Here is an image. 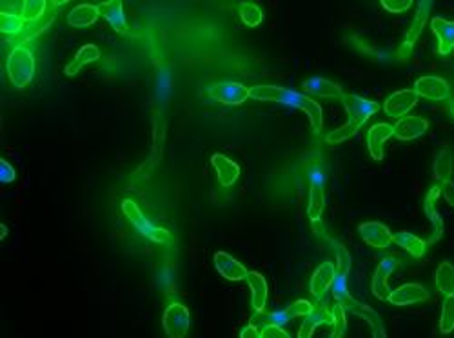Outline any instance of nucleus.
I'll list each match as a JSON object with an SVG mask.
<instances>
[{
	"mask_svg": "<svg viewBox=\"0 0 454 338\" xmlns=\"http://www.w3.org/2000/svg\"><path fill=\"white\" fill-rule=\"evenodd\" d=\"M249 96L255 99V101L276 102V104L287 105L291 110H302L303 113L309 117L312 129H314L317 133L322 129V108L318 105V102H314L312 99H309V96L302 95L299 91L285 90V87L280 86H253L251 90H249Z\"/></svg>",
	"mask_w": 454,
	"mask_h": 338,
	"instance_id": "obj_1",
	"label": "nucleus"
},
{
	"mask_svg": "<svg viewBox=\"0 0 454 338\" xmlns=\"http://www.w3.org/2000/svg\"><path fill=\"white\" fill-rule=\"evenodd\" d=\"M342 104L347 111V122L346 126H342L336 131L329 133L326 137L327 144H340L347 138L355 137L358 133V129L365 124V120L373 117L376 111L380 110V104L374 101H367L358 95H344Z\"/></svg>",
	"mask_w": 454,
	"mask_h": 338,
	"instance_id": "obj_2",
	"label": "nucleus"
},
{
	"mask_svg": "<svg viewBox=\"0 0 454 338\" xmlns=\"http://www.w3.org/2000/svg\"><path fill=\"white\" fill-rule=\"evenodd\" d=\"M6 71L15 87H26L33 81L35 75V57L24 46H15L6 60Z\"/></svg>",
	"mask_w": 454,
	"mask_h": 338,
	"instance_id": "obj_3",
	"label": "nucleus"
},
{
	"mask_svg": "<svg viewBox=\"0 0 454 338\" xmlns=\"http://www.w3.org/2000/svg\"><path fill=\"white\" fill-rule=\"evenodd\" d=\"M122 211L124 214L128 217V220L131 222V226L137 229L138 233L142 235L147 240H153L156 244H169L171 242V233L167 229L158 228L144 217V213L140 211L137 204L133 201H124L122 202Z\"/></svg>",
	"mask_w": 454,
	"mask_h": 338,
	"instance_id": "obj_4",
	"label": "nucleus"
},
{
	"mask_svg": "<svg viewBox=\"0 0 454 338\" xmlns=\"http://www.w3.org/2000/svg\"><path fill=\"white\" fill-rule=\"evenodd\" d=\"M190 310L184 304L175 302V304L167 305V310L164 311V316H162V326H164L167 338H184L187 329H190Z\"/></svg>",
	"mask_w": 454,
	"mask_h": 338,
	"instance_id": "obj_5",
	"label": "nucleus"
},
{
	"mask_svg": "<svg viewBox=\"0 0 454 338\" xmlns=\"http://www.w3.org/2000/svg\"><path fill=\"white\" fill-rule=\"evenodd\" d=\"M323 187H326V175L320 169H311L309 173V204H308V214L311 222H318L323 213V205H326V195H323Z\"/></svg>",
	"mask_w": 454,
	"mask_h": 338,
	"instance_id": "obj_6",
	"label": "nucleus"
},
{
	"mask_svg": "<svg viewBox=\"0 0 454 338\" xmlns=\"http://www.w3.org/2000/svg\"><path fill=\"white\" fill-rule=\"evenodd\" d=\"M208 95L227 105H240L249 99V90L240 82H218L208 90Z\"/></svg>",
	"mask_w": 454,
	"mask_h": 338,
	"instance_id": "obj_7",
	"label": "nucleus"
},
{
	"mask_svg": "<svg viewBox=\"0 0 454 338\" xmlns=\"http://www.w3.org/2000/svg\"><path fill=\"white\" fill-rule=\"evenodd\" d=\"M430 4H432V2H426V0L418 2V11L417 15H414V19H412L411 28L407 31V37L405 40H403V44L400 46V49H398V58H400V60H407V58L411 57L412 46L417 44L418 37H420V33L423 31V26H426L427 15H429L430 11Z\"/></svg>",
	"mask_w": 454,
	"mask_h": 338,
	"instance_id": "obj_8",
	"label": "nucleus"
},
{
	"mask_svg": "<svg viewBox=\"0 0 454 338\" xmlns=\"http://www.w3.org/2000/svg\"><path fill=\"white\" fill-rule=\"evenodd\" d=\"M418 96L420 95H418L414 90L396 91V93L389 96L387 101L383 102V111H385V115L391 117V119H400V117L409 113V111L417 105Z\"/></svg>",
	"mask_w": 454,
	"mask_h": 338,
	"instance_id": "obj_9",
	"label": "nucleus"
},
{
	"mask_svg": "<svg viewBox=\"0 0 454 338\" xmlns=\"http://www.w3.org/2000/svg\"><path fill=\"white\" fill-rule=\"evenodd\" d=\"M398 264H400V260H398L396 257H391V255H389V257L382 258V262L378 264L376 271H374L373 295L376 296V298H380V301H387L389 295H391L387 278H389V275H391V273L396 269Z\"/></svg>",
	"mask_w": 454,
	"mask_h": 338,
	"instance_id": "obj_10",
	"label": "nucleus"
},
{
	"mask_svg": "<svg viewBox=\"0 0 454 338\" xmlns=\"http://www.w3.org/2000/svg\"><path fill=\"white\" fill-rule=\"evenodd\" d=\"M414 91L418 95L426 96L429 101H445L451 95L449 84L440 76H420L414 84Z\"/></svg>",
	"mask_w": 454,
	"mask_h": 338,
	"instance_id": "obj_11",
	"label": "nucleus"
},
{
	"mask_svg": "<svg viewBox=\"0 0 454 338\" xmlns=\"http://www.w3.org/2000/svg\"><path fill=\"white\" fill-rule=\"evenodd\" d=\"M358 231L360 237L364 238V242L376 249L387 248L389 244L393 242V233L389 231L387 226L380 224V222H364V224H360Z\"/></svg>",
	"mask_w": 454,
	"mask_h": 338,
	"instance_id": "obj_12",
	"label": "nucleus"
},
{
	"mask_svg": "<svg viewBox=\"0 0 454 338\" xmlns=\"http://www.w3.org/2000/svg\"><path fill=\"white\" fill-rule=\"evenodd\" d=\"M215 267H217V271L220 273L224 278L231 282L244 280L247 273H249L246 269V266H242L237 258H233L231 255H227L226 251H218L217 255H215Z\"/></svg>",
	"mask_w": 454,
	"mask_h": 338,
	"instance_id": "obj_13",
	"label": "nucleus"
},
{
	"mask_svg": "<svg viewBox=\"0 0 454 338\" xmlns=\"http://www.w3.org/2000/svg\"><path fill=\"white\" fill-rule=\"evenodd\" d=\"M429 298V293L420 284H403L402 287L391 291L387 301L393 305H411Z\"/></svg>",
	"mask_w": 454,
	"mask_h": 338,
	"instance_id": "obj_14",
	"label": "nucleus"
},
{
	"mask_svg": "<svg viewBox=\"0 0 454 338\" xmlns=\"http://www.w3.org/2000/svg\"><path fill=\"white\" fill-rule=\"evenodd\" d=\"M302 87L303 91H308L309 95L322 96V99H344V95H346L338 84L327 81L323 76H312V78L303 82Z\"/></svg>",
	"mask_w": 454,
	"mask_h": 338,
	"instance_id": "obj_15",
	"label": "nucleus"
},
{
	"mask_svg": "<svg viewBox=\"0 0 454 338\" xmlns=\"http://www.w3.org/2000/svg\"><path fill=\"white\" fill-rule=\"evenodd\" d=\"M394 128V137L400 138V140H412V138H418L426 133L427 128H429V122L421 117H403L396 122Z\"/></svg>",
	"mask_w": 454,
	"mask_h": 338,
	"instance_id": "obj_16",
	"label": "nucleus"
},
{
	"mask_svg": "<svg viewBox=\"0 0 454 338\" xmlns=\"http://www.w3.org/2000/svg\"><path fill=\"white\" fill-rule=\"evenodd\" d=\"M336 276V266L331 262H323L322 266H318V269L312 273L311 284H309V289H311V295H314L317 298H322L327 293V289L333 286V280Z\"/></svg>",
	"mask_w": 454,
	"mask_h": 338,
	"instance_id": "obj_17",
	"label": "nucleus"
},
{
	"mask_svg": "<svg viewBox=\"0 0 454 338\" xmlns=\"http://www.w3.org/2000/svg\"><path fill=\"white\" fill-rule=\"evenodd\" d=\"M394 137V128L389 124H374L367 133V151L374 160L383 158V142Z\"/></svg>",
	"mask_w": 454,
	"mask_h": 338,
	"instance_id": "obj_18",
	"label": "nucleus"
},
{
	"mask_svg": "<svg viewBox=\"0 0 454 338\" xmlns=\"http://www.w3.org/2000/svg\"><path fill=\"white\" fill-rule=\"evenodd\" d=\"M100 15L104 17L106 22H108L115 31L126 35L128 33V22H126V15H124V6L120 0H109V2H104V4H99Z\"/></svg>",
	"mask_w": 454,
	"mask_h": 338,
	"instance_id": "obj_19",
	"label": "nucleus"
},
{
	"mask_svg": "<svg viewBox=\"0 0 454 338\" xmlns=\"http://www.w3.org/2000/svg\"><path fill=\"white\" fill-rule=\"evenodd\" d=\"M430 28H432V33L438 38V53L440 55H449L454 49V22L436 17L430 22Z\"/></svg>",
	"mask_w": 454,
	"mask_h": 338,
	"instance_id": "obj_20",
	"label": "nucleus"
},
{
	"mask_svg": "<svg viewBox=\"0 0 454 338\" xmlns=\"http://www.w3.org/2000/svg\"><path fill=\"white\" fill-rule=\"evenodd\" d=\"M249 289H251V305L255 313L264 311L265 302H267V282L264 276L256 271H249L246 276Z\"/></svg>",
	"mask_w": 454,
	"mask_h": 338,
	"instance_id": "obj_21",
	"label": "nucleus"
},
{
	"mask_svg": "<svg viewBox=\"0 0 454 338\" xmlns=\"http://www.w3.org/2000/svg\"><path fill=\"white\" fill-rule=\"evenodd\" d=\"M333 324V314L323 307H314L309 314L303 316V322L299 329V338H311L318 326Z\"/></svg>",
	"mask_w": 454,
	"mask_h": 338,
	"instance_id": "obj_22",
	"label": "nucleus"
},
{
	"mask_svg": "<svg viewBox=\"0 0 454 338\" xmlns=\"http://www.w3.org/2000/svg\"><path fill=\"white\" fill-rule=\"evenodd\" d=\"M100 17L99 6L93 4H81L76 6L72 13L67 15V24L73 28H87V26L95 24Z\"/></svg>",
	"mask_w": 454,
	"mask_h": 338,
	"instance_id": "obj_23",
	"label": "nucleus"
},
{
	"mask_svg": "<svg viewBox=\"0 0 454 338\" xmlns=\"http://www.w3.org/2000/svg\"><path fill=\"white\" fill-rule=\"evenodd\" d=\"M211 164L215 166L218 173V180L222 186H233L237 182L238 175H240V167L238 164H235L233 160H229L224 155H213L211 158Z\"/></svg>",
	"mask_w": 454,
	"mask_h": 338,
	"instance_id": "obj_24",
	"label": "nucleus"
},
{
	"mask_svg": "<svg viewBox=\"0 0 454 338\" xmlns=\"http://www.w3.org/2000/svg\"><path fill=\"white\" fill-rule=\"evenodd\" d=\"M99 57H100V51H99V48H96L95 44H85V46H82V48L78 49L76 57L73 58V62L67 64L66 75L67 76H75L76 73L81 71L82 67L85 66V64L95 62V60H99Z\"/></svg>",
	"mask_w": 454,
	"mask_h": 338,
	"instance_id": "obj_25",
	"label": "nucleus"
},
{
	"mask_svg": "<svg viewBox=\"0 0 454 338\" xmlns=\"http://www.w3.org/2000/svg\"><path fill=\"white\" fill-rule=\"evenodd\" d=\"M442 193V187H432V189L429 191V195L426 196V213L427 217H429V220L432 222V237H430V240H438V238L442 237V233H444V222H442V217L438 213H436L435 210V201L440 196Z\"/></svg>",
	"mask_w": 454,
	"mask_h": 338,
	"instance_id": "obj_26",
	"label": "nucleus"
},
{
	"mask_svg": "<svg viewBox=\"0 0 454 338\" xmlns=\"http://www.w3.org/2000/svg\"><path fill=\"white\" fill-rule=\"evenodd\" d=\"M393 242L398 244L400 248H403L405 251L411 253V257H423V253H426V242L420 240L418 237H414L409 231H398V233L393 235Z\"/></svg>",
	"mask_w": 454,
	"mask_h": 338,
	"instance_id": "obj_27",
	"label": "nucleus"
},
{
	"mask_svg": "<svg viewBox=\"0 0 454 338\" xmlns=\"http://www.w3.org/2000/svg\"><path fill=\"white\" fill-rule=\"evenodd\" d=\"M436 287L440 293H444L445 296L454 295V266L451 262H442L436 269Z\"/></svg>",
	"mask_w": 454,
	"mask_h": 338,
	"instance_id": "obj_28",
	"label": "nucleus"
},
{
	"mask_svg": "<svg viewBox=\"0 0 454 338\" xmlns=\"http://www.w3.org/2000/svg\"><path fill=\"white\" fill-rule=\"evenodd\" d=\"M333 296L336 298V304L344 305V307H356V302L351 301L349 293H347V276L338 275L336 273L335 280H333Z\"/></svg>",
	"mask_w": 454,
	"mask_h": 338,
	"instance_id": "obj_29",
	"label": "nucleus"
},
{
	"mask_svg": "<svg viewBox=\"0 0 454 338\" xmlns=\"http://www.w3.org/2000/svg\"><path fill=\"white\" fill-rule=\"evenodd\" d=\"M435 176L442 184L451 180L453 176V157L449 151L438 153V157L435 160Z\"/></svg>",
	"mask_w": 454,
	"mask_h": 338,
	"instance_id": "obj_30",
	"label": "nucleus"
},
{
	"mask_svg": "<svg viewBox=\"0 0 454 338\" xmlns=\"http://www.w3.org/2000/svg\"><path fill=\"white\" fill-rule=\"evenodd\" d=\"M46 8H48V2H46V0H26V2H22L20 17H22L26 22H37V20H40V17L46 13Z\"/></svg>",
	"mask_w": 454,
	"mask_h": 338,
	"instance_id": "obj_31",
	"label": "nucleus"
},
{
	"mask_svg": "<svg viewBox=\"0 0 454 338\" xmlns=\"http://www.w3.org/2000/svg\"><path fill=\"white\" fill-rule=\"evenodd\" d=\"M238 15H240V19L244 20V24L251 26V28L260 24L262 19H264L260 8L253 4V2H242V4L238 6Z\"/></svg>",
	"mask_w": 454,
	"mask_h": 338,
	"instance_id": "obj_32",
	"label": "nucleus"
},
{
	"mask_svg": "<svg viewBox=\"0 0 454 338\" xmlns=\"http://www.w3.org/2000/svg\"><path fill=\"white\" fill-rule=\"evenodd\" d=\"M24 22L26 20L20 15L6 13V11L0 13V31L4 35H19L24 28Z\"/></svg>",
	"mask_w": 454,
	"mask_h": 338,
	"instance_id": "obj_33",
	"label": "nucleus"
},
{
	"mask_svg": "<svg viewBox=\"0 0 454 338\" xmlns=\"http://www.w3.org/2000/svg\"><path fill=\"white\" fill-rule=\"evenodd\" d=\"M454 331V295L447 296L442 305V316H440V333L449 335Z\"/></svg>",
	"mask_w": 454,
	"mask_h": 338,
	"instance_id": "obj_34",
	"label": "nucleus"
},
{
	"mask_svg": "<svg viewBox=\"0 0 454 338\" xmlns=\"http://www.w3.org/2000/svg\"><path fill=\"white\" fill-rule=\"evenodd\" d=\"M331 314H333V328H335V331H333V333L338 335V337H342V335L346 333V328H347L346 307H344V305H340V304H336L335 307H333Z\"/></svg>",
	"mask_w": 454,
	"mask_h": 338,
	"instance_id": "obj_35",
	"label": "nucleus"
},
{
	"mask_svg": "<svg viewBox=\"0 0 454 338\" xmlns=\"http://www.w3.org/2000/svg\"><path fill=\"white\" fill-rule=\"evenodd\" d=\"M351 269V257L342 244H336V273L347 276Z\"/></svg>",
	"mask_w": 454,
	"mask_h": 338,
	"instance_id": "obj_36",
	"label": "nucleus"
},
{
	"mask_svg": "<svg viewBox=\"0 0 454 338\" xmlns=\"http://www.w3.org/2000/svg\"><path fill=\"white\" fill-rule=\"evenodd\" d=\"M411 0H382L383 10L391 11V13H403L411 8Z\"/></svg>",
	"mask_w": 454,
	"mask_h": 338,
	"instance_id": "obj_37",
	"label": "nucleus"
},
{
	"mask_svg": "<svg viewBox=\"0 0 454 338\" xmlns=\"http://www.w3.org/2000/svg\"><path fill=\"white\" fill-rule=\"evenodd\" d=\"M287 310H289V313H291V316L296 319V316H305V314L311 313V311L314 310V305L308 301H299V302H294V304L289 305Z\"/></svg>",
	"mask_w": 454,
	"mask_h": 338,
	"instance_id": "obj_38",
	"label": "nucleus"
},
{
	"mask_svg": "<svg viewBox=\"0 0 454 338\" xmlns=\"http://www.w3.org/2000/svg\"><path fill=\"white\" fill-rule=\"evenodd\" d=\"M15 180V169L11 167V164L4 158H0V182L2 184H10V182Z\"/></svg>",
	"mask_w": 454,
	"mask_h": 338,
	"instance_id": "obj_39",
	"label": "nucleus"
},
{
	"mask_svg": "<svg viewBox=\"0 0 454 338\" xmlns=\"http://www.w3.org/2000/svg\"><path fill=\"white\" fill-rule=\"evenodd\" d=\"M262 338H289V335L285 333L282 328H276V326H265L260 331Z\"/></svg>",
	"mask_w": 454,
	"mask_h": 338,
	"instance_id": "obj_40",
	"label": "nucleus"
},
{
	"mask_svg": "<svg viewBox=\"0 0 454 338\" xmlns=\"http://www.w3.org/2000/svg\"><path fill=\"white\" fill-rule=\"evenodd\" d=\"M442 193H444L445 201L449 202L451 205L454 208V184L453 182H445V184H442Z\"/></svg>",
	"mask_w": 454,
	"mask_h": 338,
	"instance_id": "obj_41",
	"label": "nucleus"
},
{
	"mask_svg": "<svg viewBox=\"0 0 454 338\" xmlns=\"http://www.w3.org/2000/svg\"><path fill=\"white\" fill-rule=\"evenodd\" d=\"M240 338H262V337H260V331H258V329H256L255 326L249 324V326H247V328L242 329Z\"/></svg>",
	"mask_w": 454,
	"mask_h": 338,
	"instance_id": "obj_42",
	"label": "nucleus"
},
{
	"mask_svg": "<svg viewBox=\"0 0 454 338\" xmlns=\"http://www.w3.org/2000/svg\"><path fill=\"white\" fill-rule=\"evenodd\" d=\"M0 231H2V238H4L6 235H8V229H6L4 226H0Z\"/></svg>",
	"mask_w": 454,
	"mask_h": 338,
	"instance_id": "obj_43",
	"label": "nucleus"
},
{
	"mask_svg": "<svg viewBox=\"0 0 454 338\" xmlns=\"http://www.w3.org/2000/svg\"><path fill=\"white\" fill-rule=\"evenodd\" d=\"M449 111H451V115H453V117H454V101L449 104Z\"/></svg>",
	"mask_w": 454,
	"mask_h": 338,
	"instance_id": "obj_44",
	"label": "nucleus"
},
{
	"mask_svg": "<svg viewBox=\"0 0 454 338\" xmlns=\"http://www.w3.org/2000/svg\"><path fill=\"white\" fill-rule=\"evenodd\" d=\"M329 338H342V337H338V335H335V333H331V335H329Z\"/></svg>",
	"mask_w": 454,
	"mask_h": 338,
	"instance_id": "obj_45",
	"label": "nucleus"
}]
</instances>
